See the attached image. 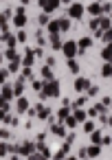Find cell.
<instances>
[{"instance_id": "e0dca14e", "label": "cell", "mask_w": 112, "mask_h": 160, "mask_svg": "<svg viewBox=\"0 0 112 160\" xmlns=\"http://www.w3.org/2000/svg\"><path fill=\"white\" fill-rule=\"evenodd\" d=\"M5 44H7V48H16V44H18V38L16 35H9L7 40H3Z\"/></svg>"}, {"instance_id": "83f0119b", "label": "cell", "mask_w": 112, "mask_h": 160, "mask_svg": "<svg viewBox=\"0 0 112 160\" xmlns=\"http://www.w3.org/2000/svg\"><path fill=\"white\" fill-rule=\"evenodd\" d=\"M22 77H24V79H31V77H33V75H31V68H24V70H22Z\"/></svg>"}, {"instance_id": "7c38bea8", "label": "cell", "mask_w": 112, "mask_h": 160, "mask_svg": "<svg viewBox=\"0 0 112 160\" xmlns=\"http://www.w3.org/2000/svg\"><path fill=\"white\" fill-rule=\"evenodd\" d=\"M48 40H51V46H53L55 51H62L64 42H62V38H59V35H48Z\"/></svg>"}, {"instance_id": "44dd1931", "label": "cell", "mask_w": 112, "mask_h": 160, "mask_svg": "<svg viewBox=\"0 0 112 160\" xmlns=\"http://www.w3.org/2000/svg\"><path fill=\"white\" fill-rule=\"evenodd\" d=\"M68 68H70V72H75V75L79 72V64H77L75 59H68Z\"/></svg>"}, {"instance_id": "cb8c5ba5", "label": "cell", "mask_w": 112, "mask_h": 160, "mask_svg": "<svg viewBox=\"0 0 112 160\" xmlns=\"http://www.w3.org/2000/svg\"><path fill=\"white\" fill-rule=\"evenodd\" d=\"M90 29L92 31H99V18H92L90 20Z\"/></svg>"}, {"instance_id": "7a4b0ae2", "label": "cell", "mask_w": 112, "mask_h": 160, "mask_svg": "<svg viewBox=\"0 0 112 160\" xmlns=\"http://www.w3.org/2000/svg\"><path fill=\"white\" fill-rule=\"evenodd\" d=\"M62 53H64V57H66V59H75V55L79 53V46H77V42H73V40H66V42H64V46H62Z\"/></svg>"}, {"instance_id": "d6a6232c", "label": "cell", "mask_w": 112, "mask_h": 160, "mask_svg": "<svg viewBox=\"0 0 112 160\" xmlns=\"http://www.w3.org/2000/svg\"><path fill=\"white\" fill-rule=\"evenodd\" d=\"M110 18H112V13H110Z\"/></svg>"}, {"instance_id": "7402d4cb", "label": "cell", "mask_w": 112, "mask_h": 160, "mask_svg": "<svg viewBox=\"0 0 112 160\" xmlns=\"http://www.w3.org/2000/svg\"><path fill=\"white\" fill-rule=\"evenodd\" d=\"M101 75H103V77H112V64H105V66L101 68Z\"/></svg>"}, {"instance_id": "ffe728a7", "label": "cell", "mask_w": 112, "mask_h": 160, "mask_svg": "<svg viewBox=\"0 0 112 160\" xmlns=\"http://www.w3.org/2000/svg\"><path fill=\"white\" fill-rule=\"evenodd\" d=\"M16 38H18V42H22V44H24V42H27V38H29V35H27V31H24V29H20V31H18V33H16Z\"/></svg>"}, {"instance_id": "d4e9b609", "label": "cell", "mask_w": 112, "mask_h": 160, "mask_svg": "<svg viewBox=\"0 0 112 160\" xmlns=\"http://www.w3.org/2000/svg\"><path fill=\"white\" fill-rule=\"evenodd\" d=\"M18 66H20V59L11 62V64H9V70H11V72H16V70H18Z\"/></svg>"}, {"instance_id": "8992f818", "label": "cell", "mask_w": 112, "mask_h": 160, "mask_svg": "<svg viewBox=\"0 0 112 160\" xmlns=\"http://www.w3.org/2000/svg\"><path fill=\"white\" fill-rule=\"evenodd\" d=\"M86 11H88L92 18H99V16H103V2H97V0H94V2H92Z\"/></svg>"}, {"instance_id": "5bb4252c", "label": "cell", "mask_w": 112, "mask_h": 160, "mask_svg": "<svg viewBox=\"0 0 112 160\" xmlns=\"http://www.w3.org/2000/svg\"><path fill=\"white\" fill-rule=\"evenodd\" d=\"M70 27H73V22H70V18H59V29H62V33H66V31H70Z\"/></svg>"}, {"instance_id": "4fadbf2b", "label": "cell", "mask_w": 112, "mask_h": 160, "mask_svg": "<svg viewBox=\"0 0 112 160\" xmlns=\"http://www.w3.org/2000/svg\"><path fill=\"white\" fill-rule=\"evenodd\" d=\"M101 57L105 59V64H112V44H105V48L101 51Z\"/></svg>"}, {"instance_id": "9c48e42d", "label": "cell", "mask_w": 112, "mask_h": 160, "mask_svg": "<svg viewBox=\"0 0 112 160\" xmlns=\"http://www.w3.org/2000/svg\"><path fill=\"white\" fill-rule=\"evenodd\" d=\"M77 46H79V53H86V51L92 46V38H81V40H77Z\"/></svg>"}, {"instance_id": "9a60e30c", "label": "cell", "mask_w": 112, "mask_h": 160, "mask_svg": "<svg viewBox=\"0 0 112 160\" xmlns=\"http://www.w3.org/2000/svg\"><path fill=\"white\" fill-rule=\"evenodd\" d=\"M38 24H40V27H48V24H51V18H48V13H44V11H42V16L38 18Z\"/></svg>"}, {"instance_id": "f546056e", "label": "cell", "mask_w": 112, "mask_h": 160, "mask_svg": "<svg viewBox=\"0 0 112 160\" xmlns=\"http://www.w3.org/2000/svg\"><path fill=\"white\" fill-rule=\"evenodd\" d=\"M29 2H33V0H20V5H22V7H27Z\"/></svg>"}, {"instance_id": "f1b7e54d", "label": "cell", "mask_w": 112, "mask_h": 160, "mask_svg": "<svg viewBox=\"0 0 112 160\" xmlns=\"http://www.w3.org/2000/svg\"><path fill=\"white\" fill-rule=\"evenodd\" d=\"M103 13H112V5L110 2H103Z\"/></svg>"}, {"instance_id": "6da1fadb", "label": "cell", "mask_w": 112, "mask_h": 160, "mask_svg": "<svg viewBox=\"0 0 112 160\" xmlns=\"http://www.w3.org/2000/svg\"><path fill=\"white\" fill-rule=\"evenodd\" d=\"M13 20V27H18V29H22V27H27V22H29V18H27V9L20 5L18 9H16V16L11 18Z\"/></svg>"}, {"instance_id": "484cf974", "label": "cell", "mask_w": 112, "mask_h": 160, "mask_svg": "<svg viewBox=\"0 0 112 160\" xmlns=\"http://www.w3.org/2000/svg\"><path fill=\"white\" fill-rule=\"evenodd\" d=\"M22 90H24V86H22V81H18L16 88H13V92H16V94H22Z\"/></svg>"}, {"instance_id": "3957f363", "label": "cell", "mask_w": 112, "mask_h": 160, "mask_svg": "<svg viewBox=\"0 0 112 160\" xmlns=\"http://www.w3.org/2000/svg\"><path fill=\"white\" fill-rule=\"evenodd\" d=\"M84 13H86V7H84L81 2H73V5L68 7V18H70V20H81Z\"/></svg>"}, {"instance_id": "5b68a950", "label": "cell", "mask_w": 112, "mask_h": 160, "mask_svg": "<svg viewBox=\"0 0 112 160\" xmlns=\"http://www.w3.org/2000/svg\"><path fill=\"white\" fill-rule=\"evenodd\" d=\"M59 94V86H57V81L53 79V81H46V86H44V90H42V97H57Z\"/></svg>"}, {"instance_id": "277c9868", "label": "cell", "mask_w": 112, "mask_h": 160, "mask_svg": "<svg viewBox=\"0 0 112 160\" xmlns=\"http://www.w3.org/2000/svg\"><path fill=\"white\" fill-rule=\"evenodd\" d=\"M38 5H40V9H42L44 13H53L55 9H59L62 0H38Z\"/></svg>"}, {"instance_id": "603a6c76", "label": "cell", "mask_w": 112, "mask_h": 160, "mask_svg": "<svg viewBox=\"0 0 112 160\" xmlns=\"http://www.w3.org/2000/svg\"><path fill=\"white\" fill-rule=\"evenodd\" d=\"M35 38H38V46H44V44H46V38H44V31H38V35H35Z\"/></svg>"}, {"instance_id": "ba28073f", "label": "cell", "mask_w": 112, "mask_h": 160, "mask_svg": "<svg viewBox=\"0 0 112 160\" xmlns=\"http://www.w3.org/2000/svg\"><path fill=\"white\" fill-rule=\"evenodd\" d=\"M88 86H90V81H88L86 77H77V79H75V90H77V92L88 90Z\"/></svg>"}, {"instance_id": "2e32d148", "label": "cell", "mask_w": 112, "mask_h": 160, "mask_svg": "<svg viewBox=\"0 0 112 160\" xmlns=\"http://www.w3.org/2000/svg\"><path fill=\"white\" fill-rule=\"evenodd\" d=\"M13 94H16V92L11 90V86H3V99H5V101H9Z\"/></svg>"}, {"instance_id": "4316f807", "label": "cell", "mask_w": 112, "mask_h": 160, "mask_svg": "<svg viewBox=\"0 0 112 160\" xmlns=\"http://www.w3.org/2000/svg\"><path fill=\"white\" fill-rule=\"evenodd\" d=\"M27 103H29L27 99H20V101H18V108H20L22 112H24V110H27Z\"/></svg>"}, {"instance_id": "30bf717a", "label": "cell", "mask_w": 112, "mask_h": 160, "mask_svg": "<svg viewBox=\"0 0 112 160\" xmlns=\"http://www.w3.org/2000/svg\"><path fill=\"white\" fill-rule=\"evenodd\" d=\"M33 59H35V51H33V48H27V53H24V59H22V64H24V68H31V64H33Z\"/></svg>"}, {"instance_id": "52a82bcc", "label": "cell", "mask_w": 112, "mask_h": 160, "mask_svg": "<svg viewBox=\"0 0 112 160\" xmlns=\"http://www.w3.org/2000/svg\"><path fill=\"white\" fill-rule=\"evenodd\" d=\"M112 29V18L110 16H99V31H108Z\"/></svg>"}, {"instance_id": "8fae6325", "label": "cell", "mask_w": 112, "mask_h": 160, "mask_svg": "<svg viewBox=\"0 0 112 160\" xmlns=\"http://www.w3.org/2000/svg\"><path fill=\"white\" fill-rule=\"evenodd\" d=\"M46 29H48V35H59V33H62V29H59V20H53Z\"/></svg>"}, {"instance_id": "ac0fdd59", "label": "cell", "mask_w": 112, "mask_h": 160, "mask_svg": "<svg viewBox=\"0 0 112 160\" xmlns=\"http://www.w3.org/2000/svg\"><path fill=\"white\" fill-rule=\"evenodd\" d=\"M101 42H105V44H112V29L103 31V35H101Z\"/></svg>"}, {"instance_id": "d6986e66", "label": "cell", "mask_w": 112, "mask_h": 160, "mask_svg": "<svg viewBox=\"0 0 112 160\" xmlns=\"http://www.w3.org/2000/svg\"><path fill=\"white\" fill-rule=\"evenodd\" d=\"M42 77H44V79H46V81H53V70H51V68H46V66H44V68H42Z\"/></svg>"}, {"instance_id": "1f68e13d", "label": "cell", "mask_w": 112, "mask_h": 160, "mask_svg": "<svg viewBox=\"0 0 112 160\" xmlns=\"http://www.w3.org/2000/svg\"><path fill=\"white\" fill-rule=\"evenodd\" d=\"M97 2H103V0H97Z\"/></svg>"}, {"instance_id": "4dcf8cb0", "label": "cell", "mask_w": 112, "mask_h": 160, "mask_svg": "<svg viewBox=\"0 0 112 160\" xmlns=\"http://www.w3.org/2000/svg\"><path fill=\"white\" fill-rule=\"evenodd\" d=\"M62 2H64V5H68V7H70V5H73V2H75V0H62Z\"/></svg>"}]
</instances>
